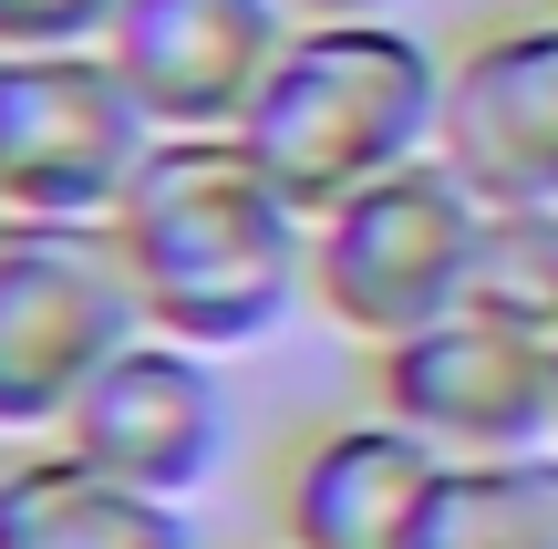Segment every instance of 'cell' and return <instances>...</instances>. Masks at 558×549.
Wrapping results in <instances>:
<instances>
[{
    "instance_id": "obj_13",
    "label": "cell",
    "mask_w": 558,
    "mask_h": 549,
    "mask_svg": "<svg viewBox=\"0 0 558 549\" xmlns=\"http://www.w3.org/2000/svg\"><path fill=\"white\" fill-rule=\"evenodd\" d=\"M445 549H558V446L497 456V467H456Z\"/></svg>"
},
{
    "instance_id": "obj_1",
    "label": "cell",
    "mask_w": 558,
    "mask_h": 549,
    "mask_svg": "<svg viewBox=\"0 0 558 549\" xmlns=\"http://www.w3.org/2000/svg\"><path fill=\"white\" fill-rule=\"evenodd\" d=\"M104 239L135 281L145 332L197 343L218 363L259 353L290 311H311V207L239 135H156Z\"/></svg>"
},
{
    "instance_id": "obj_17",
    "label": "cell",
    "mask_w": 558,
    "mask_h": 549,
    "mask_svg": "<svg viewBox=\"0 0 558 549\" xmlns=\"http://www.w3.org/2000/svg\"><path fill=\"white\" fill-rule=\"evenodd\" d=\"M269 549H290V539H269Z\"/></svg>"
},
{
    "instance_id": "obj_4",
    "label": "cell",
    "mask_w": 558,
    "mask_h": 549,
    "mask_svg": "<svg viewBox=\"0 0 558 549\" xmlns=\"http://www.w3.org/2000/svg\"><path fill=\"white\" fill-rule=\"evenodd\" d=\"M135 332L145 311L104 228H11L0 239V446L62 435Z\"/></svg>"
},
{
    "instance_id": "obj_7",
    "label": "cell",
    "mask_w": 558,
    "mask_h": 549,
    "mask_svg": "<svg viewBox=\"0 0 558 549\" xmlns=\"http://www.w3.org/2000/svg\"><path fill=\"white\" fill-rule=\"evenodd\" d=\"M456 456H435L383 405L311 426L269 477V529L290 549H445Z\"/></svg>"
},
{
    "instance_id": "obj_9",
    "label": "cell",
    "mask_w": 558,
    "mask_h": 549,
    "mask_svg": "<svg viewBox=\"0 0 558 549\" xmlns=\"http://www.w3.org/2000/svg\"><path fill=\"white\" fill-rule=\"evenodd\" d=\"M228 435H239V415H228L218 353L135 332V343L94 373V394L73 405L62 446L94 456L124 488H156V498H186V509H197V498L218 488V467H228Z\"/></svg>"
},
{
    "instance_id": "obj_11",
    "label": "cell",
    "mask_w": 558,
    "mask_h": 549,
    "mask_svg": "<svg viewBox=\"0 0 558 549\" xmlns=\"http://www.w3.org/2000/svg\"><path fill=\"white\" fill-rule=\"evenodd\" d=\"M0 549H207L197 509L156 488H124L62 435L0 456Z\"/></svg>"
},
{
    "instance_id": "obj_16",
    "label": "cell",
    "mask_w": 558,
    "mask_h": 549,
    "mask_svg": "<svg viewBox=\"0 0 558 549\" xmlns=\"http://www.w3.org/2000/svg\"><path fill=\"white\" fill-rule=\"evenodd\" d=\"M0 239H11V218H0Z\"/></svg>"
},
{
    "instance_id": "obj_15",
    "label": "cell",
    "mask_w": 558,
    "mask_h": 549,
    "mask_svg": "<svg viewBox=\"0 0 558 549\" xmlns=\"http://www.w3.org/2000/svg\"><path fill=\"white\" fill-rule=\"evenodd\" d=\"M290 21H393L403 0H279Z\"/></svg>"
},
{
    "instance_id": "obj_6",
    "label": "cell",
    "mask_w": 558,
    "mask_h": 549,
    "mask_svg": "<svg viewBox=\"0 0 558 549\" xmlns=\"http://www.w3.org/2000/svg\"><path fill=\"white\" fill-rule=\"evenodd\" d=\"M362 363H373V405L393 426H414L435 456H456V467L558 446V343L497 322L476 301L383 343V353H362Z\"/></svg>"
},
{
    "instance_id": "obj_3",
    "label": "cell",
    "mask_w": 558,
    "mask_h": 549,
    "mask_svg": "<svg viewBox=\"0 0 558 549\" xmlns=\"http://www.w3.org/2000/svg\"><path fill=\"white\" fill-rule=\"evenodd\" d=\"M476 239H486V198L445 156H414V166L352 187L341 207L311 218V311L341 343L383 353L403 332L465 311Z\"/></svg>"
},
{
    "instance_id": "obj_2",
    "label": "cell",
    "mask_w": 558,
    "mask_h": 549,
    "mask_svg": "<svg viewBox=\"0 0 558 549\" xmlns=\"http://www.w3.org/2000/svg\"><path fill=\"white\" fill-rule=\"evenodd\" d=\"M239 145L320 218L352 187L445 145V41H424L403 11L393 21H300Z\"/></svg>"
},
{
    "instance_id": "obj_8",
    "label": "cell",
    "mask_w": 558,
    "mask_h": 549,
    "mask_svg": "<svg viewBox=\"0 0 558 549\" xmlns=\"http://www.w3.org/2000/svg\"><path fill=\"white\" fill-rule=\"evenodd\" d=\"M445 166L486 207H558V0L486 11L445 52Z\"/></svg>"
},
{
    "instance_id": "obj_10",
    "label": "cell",
    "mask_w": 558,
    "mask_h": 549,
    "mask_svg": "<svg viewBox=\"0 0 558 549\" xmlns=\"http://www.w3.org/2000/svg\"><path fill=\"white\" fill-rule=\"evenodd\" d=\"M300 21L279 0H124L104 62L156 135H248Z\"/></svg>"
},
{
    "instance_id": "obj_5",
    "label": "cell",
    "mask_w": 558,
    "mask_h": 549,
    "mask_svg": "<svg viewBox=\"0 0 558 549\" xmlns=\"http://www.w3.org/2000/svg\"><path fill=\"white\" fill-rule=\"evenodd\" d=\"M145 156H156V124L104 52L0 62V218L11 228H104Z\"/></svg>"
},
{
    "instance_id": "obj_14",
    "label": "cell",
    "mask_w": 558,
    "mask_h": 549,
    "mask_svg": "<svg viewBox=\"0 0 558 549\" xmlns=\"http://www.w3.org/2000/svg\"><path fill=\"white\" fill-rule=\"evenodd\" d=\"M124 0H0V62L11 52H104Z\"/></svg>"
},
{
    "instance_id": "obj_12",
    "label": "cell",
    "mask_w": 558,
    "mask_h": 549,
    "mask_svg": "<svg viewBox=\"0 0 558 549\" xmlns=\"http://www.w3.org/2000/svg\"><path fill=\"white\" fill-rule=\"evenodd\" d=\"M476 311L558 343V207H486V239H476Z\"/></svg>"
}]
</instances>
